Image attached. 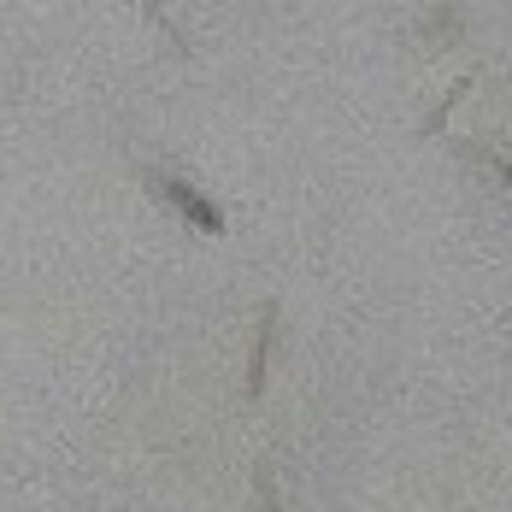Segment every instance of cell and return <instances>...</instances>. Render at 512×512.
<instances>
[{"label":"cell","mask_w":512,"mask_h":512,"mask_svg":"<svg viewBox=\"0 0 512 512\" xmlns=\"http://www.w3.org/2000/svg\"><path fill=\"white\" fill-rule=\"evenodd\" d=\"M271 330H277V301H265V307H259L254 354H248V401L265 395V371H271Z\"/></svg>","instance_id":"2"},{"label":"cell","mask_w":512,"mask_h":512,"mask_svg":"<svg viewBox=\"0 0 512 512\" xmlns=\"http://www.w3.org/2000/svg\"><path fill=\"white\" fill-rule=\"evenodd\" d=\"M471 83H477V77H460V83H454V89H448V95H442V101H436V112H430V118H424V136H436V130H442V124H448V112H454V106H460L465 95H471Z\"/></svg>","instance_id":"3"},{"label":"cell","mask_w":512,"mask_h":512,"mask_svg":"<svg viewBox=\"0 0 512 512\" xmlns=\"http://www.w3.org/2000/svg\"><path fill=\"white\" fill-rule=\"evenodd\" d=\"M148 183H154L159 195L177 206V212H183V218H189V224H195L201 236H224V230H230V224H224V212L206 201V195L195 189V183H189V177H171V171H148Z\"/></svg>","instance_id":"1"},{"label":"cell","mask_w":512,"mask_h":512,"mask_svg":"<svg viewBox=\"0 0 512 512\" xmlns=\"http://www.w3.org/2000/svg\"><path fill=\"white\" fill-rule=\"evenodd\" d=\"M465 154H477V159H483V165H489V171H495V177H501V183L512 189V159H501V154H483V148H465Z\"/></svg>","instance_id":"4"}]
</instances>
